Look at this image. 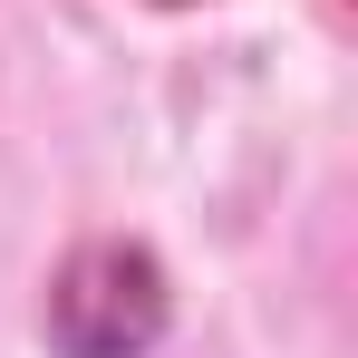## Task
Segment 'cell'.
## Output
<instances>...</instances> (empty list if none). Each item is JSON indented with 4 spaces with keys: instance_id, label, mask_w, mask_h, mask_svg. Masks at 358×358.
<instances>
[{
    "instance_id": "1",
    "label": "cell",
    "mask_w": 358,
    "mask_h": 358,
    "mask_svg": "<svg viewBox=\"0 0 358 358\" xmlns=\"http://www.w3.org/2000/svg\"><path fill=\"white\" fill-rule=\"evenodd\" d=\"M155 320H165V281H155V262L126 252V242L78 252L59 271V291H49V329H59L68 358H136L155 339Z\"/></svg>"
}]
</instances>
